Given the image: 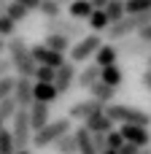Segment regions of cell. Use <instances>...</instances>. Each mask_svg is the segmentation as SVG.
Listing matches in <instances>:
<instances>
[{"mask_svg": "<svg viewBox=\"0 0 151 154\" xmlns=\"http://www.w3.org/2000/svg\"><path fill=\"white\" fill-rule=\"evenodd\" d=\"M5 51H8V60H11V65H14V70H16L19 79H35L38 62L32 60V51H30V46H27L24 38H19V35L11 38Z\"/></svg>", "mask_w": 151, "mask_h": 154, "instance_id": "obj_1", "label": "cell"}, {"mask_svg": "<svg viewBox=\"0 0 151 154\" xmlns=\"http://www.w3.org/2000/svg\"><path fill=\"white\" fill-rule=\"evenodd\" d=\"M105 114H108V119H111L113 125H119V127H122V125L151 127V114L135 108V106H127V103H111V106L105 108Z\"/></svg>", "mask_w": 151, "mask_h": 154, "instance_id": "obj_2", "label": "cell"}, {"mask_svg": "<svg viewBox=\"0 0 151 154\" xmlns=\"http://www.w3.org/2000/svg\"><path fill=\"white\" fill-rule=\"evenodd\" d=\"M70 127H73V122H70L68 116H62V119H54L49 127H43L41 133H35V135H32V146H35V149H46V146H54L59 138L70 135Z\"/></svg>", "mask_w": 151, "mask_h": 154, "instance_id": "obj_3", "label": "cell"}, {"mask_svg": "<svg viewBox=\"0 0 151 154\" xmlns=\"http://www.w3.org/2000/svg\"><path fill=\"white\" fill-rule=\"evenodd\" d=\"M11 135H14V143H16V152H30V143H32V125H30V111L19 108V114L14 116L11 122Z\"/></svg>", "mask_w": 151, "mask_h": 154, "instance_id": "obj_4", "label": "cell"}, {"mask_svg": "<svg viewBox=\"0 0 151 154\" xmlns=\"http://www.w3.org/2000/svg\"><path fill=\"white\" fill-rule=\"evenodd\" d=\"M46 35L86 38L84 35V22H76V19H51V22H46Z\"/></svg>", "mask_w": 151, "mask_h": 154, "instance_id": "obj_5", "label": "cell"}, {"mask_svg": "<svg viewBox=\"0 0 151 154\" xmlns=\"http://www.w3.org/2000/svg\"><path fill=\"white\" fill-rule=\"evenodd\" d=\"M100 46H103V38L100 35H86V38H81L78 43H73V49H70V62H86L89 57H95L97 51H100Z\"/></svg>", "mask_w": 151, "mask_h": 154, "instance_id": "obj_6", "label": "cell"}, {"mask_svg": "<svg viewBox=\"0 0 151 154\" xmlns=\"http://www.w3.org/2000/svg\"><path fill=\"white\" fill-rule=\"evenodd\" d=\"M97 114H105V106L89 97V100H78V103H73V106H70L68 119H70V122H73V119L86 122V119H92V116H97Z\"/></svg>", "mask_w": 151, "mask_h": 154, "instance_id": "obj_7", "label": "cell"}, {"mask_svg": "<svg viewBox=\"0 0 151 154\" xmlns=\"http://www.w3.org/2000/svg\"><path fill=\"white\" fill-rule=\"evenodd\" d=\"M124 143H132L138 149H149L151 146V130L149 127H135V125H122L119 127Z\"/></svg>", "mask_w": 151, "mask_h": 154, "instance_id": "obj_8", "label": "cell"}, {"mask_svg": "<svg viewBox=\"0 0 151 154\" xmlns=\"http://www.w3.org/2000/svg\"><path fill=\"white\" fill-rule=\"evenodd\" d=\"M30 51H32V60L38 62V65H46V68H54V70H59L68 60H65V54H57V51H51V49H46L43 43H35V46H30Z\"/></svg>", "mask_w": 151, "mask_h": 154, "instance_id": "obj_9", "label": "cell"}, {"mask_svg": "<svg viewBox=\"0 0 151 154\" xmlns=\"http://www.w3.org/2000/svg\"><path fill=\"white\" fill-rule=\"evenodd\" d=\"M14 100L19 108L30 111L32 103H35V81L32 79H19L16 76V89H14Z\"/></svg>", "mask_w": 151, "mask_h": 154, "instance_id": "obj_10", "label": "cell"}, {"mask_svg": "<svg viewBox=\"0 0 151 154\" xmlns=\"http://www.w3.org/2000/svg\"><path fill=\"white\" fill-rule=\"evenodd\" d=\"M76 79H78V70H76V62H65L59 70H57V79H54V87H57V92L59 95H68L70 92V87L76 84Z\"/></svg>", "mask_w": 151, "mask_h": 154, "instance_id": "obj_11", "label": "cell"}, {"mask_svg": "<svg viewBox=\"0 0 151 154\" xmlns=\"http://www.w3.org/2000/svg\"><path fill=\"white\" fill-rule=\"evenodd\" d=\"M119 54H127V57H151V43L140 41V38H127L119 43Z\"/></svg>", "mask_w": 151, "mask_h": 154, "instance_id": "obj_12", "label": "cell"}, {"mask_svg": "<svg viewBox=\"0 0 151 154\" xmlns=\"http://www.w3.org/2000/svg\"><path fill=\"white\" fill-rule=\"evenodd\" d=\"M30 125H32V133H41L43 127L51 125V119H49V106H46V103H32V108H30Z\"/></svg>", "mask_w": 151, "mask_h": 154, "instance_id": "obj_13", "label": "cell"}, {"mask_svg": "<svg viewBox=\"0 0 151 154\" xmlns=\"http://www.w3.org/2000/svg\"><path fill=\"white\" fill-rule=\"evenodd\" d=\"M84 127L92 133V135H108V133H113V122L108 119V114H97V116H92V119H86L84 122Z\"/></svg>", "mask_w": 151, "mask_h": 154, "instance_id": "obj_14", "label": "cell"}, {"mask_svg": "<svg viewBox=\"0 0 151 154\" xmlns=\"http://www.w3.org/2000/svg\"><path fill=\"white\" fill-rule=\"evenodd\" d=\"M100 76H103V68H97L95 62H89L84 70H78L76 84H78V87H84V89H92L95 84H100Z\"/></svg>", "mask_w": 151, "mask_h": 154, "instance_id": "obj_15", "label": "cell"}, {"mask_svg": "<svg viewBox=\"0 0 151 154\" xmlns=\"http://www.w3.org/2000/svg\"><path fill=\"white\" fill-rule=\"evenodd\" d=\"M116 60H119V46H113V43H103L100 51L95 54L97 68H111V65H116Z\"/></svg>", "mask_w": 151, "mask_h": 154, "instance_id": "obj_16", "label": "cell"}, {"mask_svg": "<svg viewBox=\"0 0 151 154\" xmlns=\"http://www.w3.org/2000/svg\"><path fill=\"white\" fill-rule=\"evenodd\" d=\"M68 14H70V19H76V22H89V16L95 14V5H92L89 0H73V3L68 5Z\"/></svg>", "mask_w": 151, "mask_h": 154, "instance_id": "obj_17", "label": "cell"}, {"mask_svg": "<svg viewBox=\"0 0 151 154\" xmlns=\"http://www.w3.org/2000/svg\"><path fill=\"white\" fill-rule=\"evenodd\" d=\"M89 92H92V100L103 103L105 108H108V106L113 103V97H116V89H113V87H108V84H103V81H100V84H95Z\"/></svg>", "mask_w": 151, "mask_h": 154, "instance_id": "obj_18", "label": "cell"}, {"mask_svg": "<svg viewBox=\"0 0 151 154\" xmlns=\"http://www.w3.org/2000/svg\"><path fill=\"white\" fill-rule=\"evenodd\" d=\"M57 97H59V92H57L54 84H35V103H46V106H51Z\"/></svg>", "mask_w": 151, "mask_h": 154, "instance_id": "obj_19", "label": "cell"}, {"mask_svg": "<svg viewBox=\"0 0 151 154\" xmlns=\"http://www.w3.org/2000/svg\"><path fill=\"white\" fill-rule=\"evenodd\" d=\"M43 46L51 49V51H57V54H65V51L73 49L70 46V38H62V35H46L43 38Z\"/></svg>", "mask_w": 151, "mask_h": 154, "instance_id": "obj_20", "label": "cell"}, {"mask_svg": "<svg viewBox=\"0 0 151 154\" xmlns=\"http://www.w3.org/2000/svg\"><path fill=\"white\" fill-rule=\"evenodd\" d=\"M100 81H103V84H108V87H113V89H119V84L124 81V73H122V68H119V65H111V68H103Z\"/></svg>", "mask_w": 151, "mask_h": 154, "instance_id": "obj_21", "label": "cell"}, {"mask_svg": "<svg viewBox=\"0 0 151 154\" xmlns=\"http://www.w3.org/2000/svg\"><path fill=\"white\" fill-rule=\"evenodd\" d=\"M89 27L95 30V35H100V32H108V27H111V19H108V14H105V11H95V14L89 16Z\"/></svg>", "mask_w": 151, "mask_h": 154, "instance_id": "obj_22", "label": "cell"}, {"mask_svg": "<svg viewBox=\"0 0 151 154\" xmlns=\"http://www.w3.org/2000/svg\"><path fill=\"white\" fill-rule=\"evenodd\" d=\"M41 16H43L46 22L62 19V5H59L57 0H41Z\"/></svg>", "mask_w": 151, "mask_h": 154, "instance_id": "obj_23", "label": "cell"}, {"mask_svg": "<svg viewBox=\"0 0 151 154\" xmlns=\"http://www.w3.org/2000/svg\"><path fill=\"white\" fill-rule=\"evenodd\" d=\"M54 152L57 154H78V141H76V135L70 133V135L59 138V141L54 143Z\"/></svg>", "mask_w": 151, "mask_h": 154, "instance_id": "obj_24", "label": "cell"}, {"mask_svg": "<svg viewBox=\"0 0 151 154\" xmlns=\"http://www.w3.org/2000/svg\"><path fill=\"white\" fill-rule=\"evenodd\" d=\"M19 114V106H16V100L14 97H8V100H0V122L5 125V122H14V116Z\"/></svg>", "mask_w": 151, "mask_h": 154, "instance_id": "obj_25", "label": "cell"}, {"mask_svg": "<svg viewBox=\"0 0 151 154\" xmlns=\"http://www.w3.org/2000/svg\"><path fill=\"white\" fill-rule=\"evenodd\" d=\"M124 8H127V16H140L151 11V0H127Z\"/></svg>", "mask_w": 151, "mask_h": 154, "instance_id": "obj_26", "label": "cell"}, {"mask_svg": "<svg viewBox=\"0 0 151 154\" xmlns=\"http://www.w3.org/2000/svg\"><path fill=\"white\" fill-rule=\"evenodd\" d=\"M54 79H57V70L54 68H46V65H38V70H35V84H54Z\"/></svg>", "mask_w": 151, "mask_h": 154, "instance_id": "obj_27", "label": "cell"}, {"mask_svg": "<svg viewBox=\"0 0 151 154\" xmlns=\"http://www.w3.org/2000/svg\"><path fill=\"white\" fill-rule=\"evenodd\" d=\"M0 154H16V143H14L11 127H5V130L0 133Z\"/></svg>", "mask_w": 151, "mask_h": 154, "instance_id": "obj_28", "label": "cell"}, {"mask_svg": "<svg viewBox=\"0 0 151 154\" xmlns=\"http://www.w3.org/2000/svg\"><path fill=\"white\" fill-rule=\"evenodd\" d=\"M5 16H8V19H14V22L19 24V22H24V19L30 16V11H27L24 5H19V3H11V5H8V11H5Z\"/></svg>", "mask_w": 151, "mask_h": 154, "instance_id": "obj_29", "label": "cell"}, {"mask_svg": "<svg viewBox=\"0 0 151 154\" xmlns=\"http://www.w3.org/2000/svg\"><path fill=\"white\" fill-rule=\"evenodd\" d=\"M0 38H8V41H11V38H16V22H14V19H8L5 14L0 16Z\"/></svg>", "mask_w": 151, "mask_h": 154, "instance_id": "obj_30", "label": "cell"}, {"mask_svg": "<svg viewBox=\"0 0 151 154\" xmlns=\"http://www.w3.org/2000/svg\"><path fill=\"white\" fill-rule=\"evenodd\" d=\"M14 89H16V79H14V76H5V79H0V100H8V97H14Z\"/></svg>", "mask_w": 151, "mask_h": 154, "instance_id": "obj_31", "label": "cell"}, {"mask_svg": "<svg viewBox=\"0 0 151 154\" xmlns=\"http://www.w3.org/2000/svg\"><path fill=\"white\" fill-rule=\"evenodd\" d=\"M124 146V138H122V133L119 130H113V133H108V149H113V152H119Z\"/></svg>", "mask_w": 151, "mask_h": 154, "instance_id": "obj_32", "label": "cell"}, {"mask_svg": "<svg viewBox=\"0 0 151 154\" xmlns=\"http://www.w3.org/2000/svg\"><path fill=\"white\" fill-rule=\"evenodd\" d=\"M11 3H19L27 11H41V0H11Z\"/></svg>", "mask_w": 151, "mask_h": 154, "instance_id": "obj_33", "label": "cell"}, {"mask_svg": "<svg viewBox=\"0 0 151 154\" xmlns=\"http://www.w3.org/2000/svg\"><path fill=\"white\" fill-rule=\"evenodd\" d=\"M11 70H14V65H11V60H0V79H5V76H11Z\"/></svg>", "mask_w": 151, "mask_h": 154, "instance_id": "obj_34", "label": "cell"}, {"mask_svg": "<svg viewBox=\"0 0 151 154\" xmlns=\"http://www.w3.org/2000/svg\"><path fill=\"white\" fill-rule=\"evenodd\" d=\"M140 84H143V89H146V92H151V70H149V68L143 70V76H140Z\"/></svg>", "mask_w": 151, "mask_h": 154, "instance_id": "obj_35", "label": "cell"}, {"mask_svg": "<svg viewBox=\"0 0 151 154\" xmlns=\"http://www.w3.org/2000/svg\"><path fill=\"white\" fill-rule=\"evenodd\" d=\"M119 154H140V149H138V146H132V143H124V146L119 149Z\"/></svg>", "mask_w": 151, "mask_h": 154, "instance_id": "obj_36", "label": "cell"}, {"mask_svg": "<svg viewBox=\"0 0 151 154\" xmlns=\"http://www.w3.org/2000/svg\"><path fill=\"white\" fill-rule=\"evenodd\" d=\"M138 38H140V41H146V43H151V24H149V27H143V30L138 32Z\"/></svg>", "mask_w": 151, "mask_h": 154, "instance_id": "obj_37", "label": "cell"}, {"mask_svg": "<svg viewBox=\"0 0 151 154\" xmlns=\"http://www.w3.org/2000/svg\"><path fill=\"white\" fill-rule=\"evenodd\" d=\"M89 3H92V5H95V11H105V8H108V3H111V0H89Z\"/></svg>", "mask_w": 151, "mask_h": 154, "instance_id": "obj_38", "label": "cell"}, {"mask_svg": "<svg viewBox=\"0 0 151 154\" xmlns=\"http://www.w3.org/2000/svg\"><path fill=\"white\" fill-rule=\"evenodd\" d=\"M5 49H8V41H5V38H0V60H3V51H5Z\"/></svg>", "mask_w": 151, "mask_h": 154, "instance_id": "obj_39", "label": "cell"}, {"mask_svg": "<svg viewBox=\"0 0 151 154\" xmlns=\"http://www.w3.org/2000/svg\"><path fill=\"white\" fill-rule=\"evenodd\" d=\"M140 154H151V146H149V149H140Z\"/></svg>", "mask_w": 151, "mask_h": 154, "instance_id": "obj_40", "label": "cell"}, {"mask_svg": "<svg viewBox=\"0 0 151 154\" xmlns=\"http://www.w3.org/2000/svg\"><path fill=\"white\" fill-rule=\"evenodd\" d=\"M103 154H119V152H113V149H108V152H103Z\"/></svg>", "mask_w": 151, "mask_h": 154, "instance_id": "obj_41", "label": "cell"}, {"mask_svg": "<svg viewBox=\"0 0 151 154\" xmlns=\"http://www.w3.org/2000/svg\"><path fill=\"white\" fill-rule=\"evenodd\" d=\"M146 62H149V70H151V57H149V60H146Z\"/></svg>", "mask_w": 151, "mask_h": 154, "instance_id": "obj_42", "label": "cell"}, {"mask_svg": "<svg viewBox=\"0 0 151 154\" xmlns=\"http://www.w3.org/2000/svg\"><path fill=\"white\" fill-rule=\"evenodd\" d=\"M16 154H32V152H16Z\"/></svg>", "mask_w": 151, "mask_h": 154, "instance_id": "obj_43", "label": "cell"}, {"mask_svg": "<svg viewBox=\"0 0 151 154\" xmlns=\"http://www.w3.org/2000/svg\"><path fill=\"white\" fill-rule=\"evenodd\" d=\"M3 130H5V127H3V122H0V133H3Z\"/></svg>", "mask_w": 151, "mask_h": 154, "instance_id": "obj_44", "label": "cell"}]
</instances>
